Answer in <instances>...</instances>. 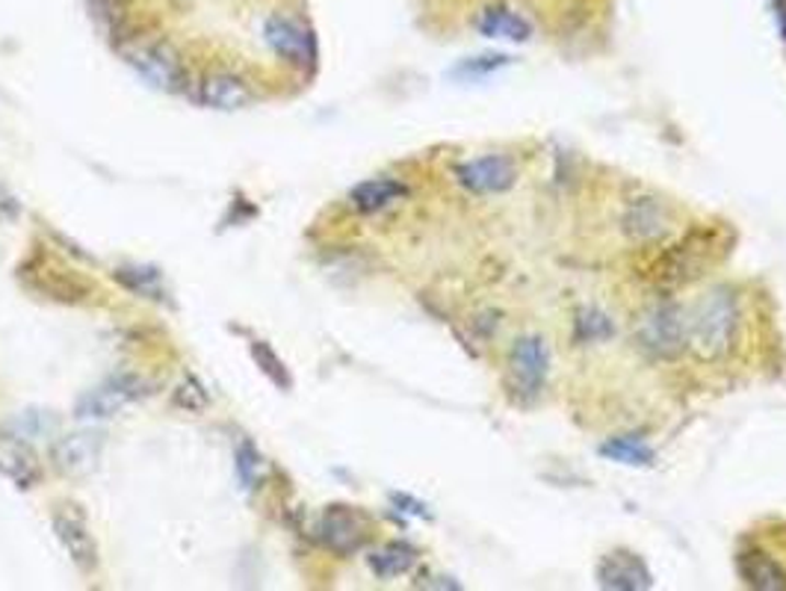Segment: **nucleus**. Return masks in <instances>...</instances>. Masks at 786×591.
Wrapping results in <instances>:
<instances>
[{"instance_id": "18", "label": "nucleus", "mask_w": 786, "mask_h": 591, "mask_svg": "<svg viewBox=\"0 0 786 591\" xmlns=\"http://www.w3.org/2000/svg\"><path fill=\"white\" fill-rule=\"evenodd\" d=\"M369 568L376 577L381 580H394V577H402L414 568L418 562V550L406 542H390L385 547H379L376 553H369Z\"/></svg>"}, {"instance_id": "14", "label": "nucleus", "mask_w": 786, "mask_h": 591, "mask_svg": "<svg viewBox=\"0 0 786 591\" xmlns=\"http://www.w3.org/2000/svg\"><path fill=\"white\" fill-rule=\"evenodd\" d=\"M739 577L757 591H786V571L763 550H748L739 556Z\"/></svg>"}, {"instance_id": "17", "label": "nucleus", "mask_w": 786, "mask_h": 591, "mask_svg": "<svg viewBox=\"0 0 786 591\" xmlns=\"http://www.w3.org/2000/svg\"><path fill=\"white\" fill-rule=\"evenodd\" d=\"M476 27L482 36L488 39H505V42H526L529 39V24H526L521 15H515L512 10H505V7H488L479 21H476Z\"/></svg>"}, {"instance_id": "19", "label": "nucleus", "mask_w": 786, "mask_h": 591, "mask_svg": "<svg viewBox=\"0 0 786 591\" xmlns=\"http://www.w3.org/2000/svg\"><path fill=\"white\" fill-rule=\"evenodd\" d=\"M601 456L630 467H645L657 458L651 446L639 441V437H612V441L601 444Z\"/></svg>"}, {"instance_id": "13", "label": "nucleus", "mask_w": 786, "mask_h": 591, "mask_svg": "<svg viewBox=\"0 0 786 591\" xmlns=\"http://www.w3.org/2000/svg\"><path fill=\"white\" fill-rule=\"evenodd\" d=\"M624 231L636 242H653L669 234V214L657 198H636L624 211Z\"/></svg>"}, {"instance_id": "4", "label": "nucleus", "mask_w": 786, "mask_h": 591, "mask_svg": "<svg viewBox=\"0 0 786 591\" xmlns=\"http://www.w3.org/2000/svg\"><path fill=\"white\" fill-rule=\"evenodd\" d=\"M50 526L54 535L68 553V559L75 562L80 573H92L98 568V544L95 535L89 530L87 514L80 512L78 505H59L50 514Z\"/></svg>"}, {"instance_id": "5", "label": "nucleus", "mask_w": 786, "mask_h": 591, "mask_svg": "<svg viewBox=\"0 0 786 591\" xmlns=\"http://www.w3.org/2000/svg\"><path fill=\"white\" fill-rule=\"evenodd\" d=\"M263 39H266L275 57H282L291 66L314 68V62H317V39H314L311 27H305L301 21L287 19V15H272L263 24Z\"/></svg>"}, {"instance_id": "16", "label": "nucleus", "mask_w": 786, "mask_h": 591, "mask_svg": "<svg viewBox=\"0 0 786 591\" xmlns=\"http://www.w3.org/2000/svg\"><path fill=\"white\" fill-rule=\"evenodd\" d=\"M202 101L214 110H243L252 101V89L233 75H214L202 83Z\"/></svg>"}, {"instance_id": "3", "label": "nucleus", "mask_w": 786, "mask_h": 591, "mask_svg": "<svg viewBox=\"0 0 786 591\" xmlns=\"http://www.w3.org/2000/svg\"><path fill=\"white\" fill-rule=\"evenodd\" d=\"M547 373H550V352L538 334H526L512 343L509 352V394L521 402L529 406L544 394L547 385Z\"/></svg>"}, {"instance_id": "10", "label": "nucleus", "mask_w": 786, "mask_h": 591, "mask_svg": "<svg viewBox=\"0 0 786 591\" xmlns=\"http://www.w3.org/2000/svg\"><path fill=\"white\" fill-rule=\"evenodd\" d=\"M104 450V437L98 432H75V435L59 437L54 446V465L59 474L83 476L95 470L98 458Z\"/></svg>"}, {"instance_id": "6", "label": "nucleus", "mask_w": 786, "mask_h": 591, "mask_svg": "<svg viewBox=\"0 0 786 591\" xmlns=\"http://www.w3.org/2000/svg\"><path fill=\"white\" fill-rule=\"evenodd\" d=\"M127 66L155 89L178 92L184 89V66L169 45H139L125 54Z\"/></svg>"}, {"instance_id": "12", "label": "nucleus", "mask_w": 786, "mask_h": 591, "mask_svg": "<svg viewBox=\"0 0 786 591\" xmlns=\"http://www.w3.org/2000/svg\"><path fill=\"white\" fill-rule=\"evenodd\" d=\"M0 476H7L19 488H33L42 476L36 453L21 437L7 432H0Z\"/></svg>"}, {"instance_id": "1", "label": "nucleus", "mask_w": 786, "mask_h": 591, "mask_svg": "<svg viewBox=\"0 0 786 591\" xmlns=\"http://www.w3.org/2000/svg\"><path fill=\"white\" fill-rule=\"evenodd\" d=\"M739 338V302L730 287H713L686 314V350L698 361L728 359Z\"/></svg>"}, {"instance_id": "8", "label": "nucleus", "mask_w": 786, "mask_h": 591, "mask_svg": "<svg viewBox=\"0 0 786 591\" xmlns=\"http://www.w3.org/2000/svg\"><path fill=\"white\" fill-rule=\"evenodd\" d=\"M320 538L322 544L334 550L338 556H352L367 544V518L350 505H329L320 518Z\"/></svg>"}, {"instance_id": "7", "label": "nucleus", "mask_w": 786, "mask_h": 591, "mask_svg": "<svg viewBox=\"0 0 786 591\" xmlns=\"http://www.w3.org/2000/svg\"><path fill=\"white\" fill-rule=\"evenodd\" d=\"M458 184L476 195H494L512 190L517 181V166L512 157L505 155H488L474 157L456 169Z\"/></svg>"}, {"instance_id": "22", "label": "nucleus", "mask_w": 786, "mask_h": 591, "mask_svg": "<svg viewBox=\"0 0 786 591\" xmlns=\"http://www.w3.org/2000/svg\"><path fill=\"white\" fill-rule=\"evenodd\" d=\"M577 334H580V340H585V343H594V340H603V338H610L612 334V326L610 320L603 317V314H597V310H583L580 314V320H577Z\"/></svg>"}, {"instance_id": "9", "label": "nucleus", "mask_w": 786, "mask_h": 591, "mask_svg": "<svg viewBox=\"0 0 786 591\" xmlns=\"http://www.w3.org/2000/svg\"><path fill=\"white\" fill-rule=\"evenodd\" d=\"M146 382L136 376H116L104 382L101 388L89 390L87 397L78 402V417L80 420H107L116 417L125 406H130L134 399L146 394Z\"/></svg>"}, {"instance_id": "23", "label": "nucleus", "mask_w": 786, "mask_h": 591, "mask_svg": "<svg viewBox=\"0 0 786 591\" xmlns=\"http://www.w3.org/2000/svg\"><path fill=\"white\" fill-rule=\"evenodd\" d=\"M505 59L509 57H500V54H491V57H476V59H467L465 66H458V75H467V78H482L488 71H494V68L505 66Z\"/></svg>"}, {"instance_id": "11", "label": "nucleus", "mask_w": 786, "mask_h": 591, "mask_svg": "<svg viewBox=\"0 0 786 591\" xmlns=\"http://www.w3.org/2000/svg\"><path fill=\"white\" fill-rule=\"evenodd\" d=\"M597 580H601L603 589H615V591H641L651 589V571L645 568L636 553L627 550H615L606 553L597 565Z\"/></svg>"}, {"instance_id": "20", "label": "nucleus", "mask_w": 786, "mask_h": 591, "mask_svg": "<svg viewBox=\"0 0 786 591\" xmlns=\"http://www.w3.org/2000/svg\"><path fill=\"white\" fill-rule=\"evenodd\" d=\"M249 352H252V359H254V364H258V370H261L263 376L270 378L275 388H282V390L293 388L291 373H287L284 361L275 355V350H272L270 343H263V340H252V343H249Z\"/></svg>"}, {"instance_id": "15", "label": "nucleus", "mask_w": 786, "mask_h": 591, "mask_svg": "<svg viewBox=\"0 0 786 591\" xmlns=\"http://www.w3.org/2000/svg\"><path fill=\"white\" fill-rule=\"evenodd\" d=\"M406 193V184H399L397 178H369V181L352 186L350 202L358 214H379L394 202H399Z\"/></svg>"}, {"instance_id": "24", "label": "nucleus", "mask_w": 786, "mask_h": 591, "mask_svg": "<svg viewBox=\"0 0 786 591\" xmlns=\"http://www.w3.org/2000/svg\"><path fill=\"white\" fill-rule=\"evenodd\" d=\"M87 3H89V10H92V15H95V19H107L110 7H113V0H87Z\"/></svg>"}, {"instance_id": "21", "label": "nucleus", "mask_w": 786, "mask_h": 591, "mask_svg": "<svg viewBox=\"0 0 786 591\" xmlns=\"http://www.w3.org/2000/svg\"><path fill=\"white\" fill-rule=\"evenodd\" d=\"M233 470H237V479H240L246 491H252L254 482H258V470H261V456H258V450L249 441H240V446H237Z\"/></svg>"}, {"instance_id": "2", "label": "nucleus", "mask_w": 786, "mask_h": 591, "mask_svg": "<svg viewBox=\"0 0 786 591\" xmlns=\"http://www.w3.org/2000/svg\"><path fill=\"white\" fill-rule=\"evenodd\" d=\"M639 350L653 361H674L686 350V310L677 302H657L633 326Z\"/></svg>"}]
</instances>
